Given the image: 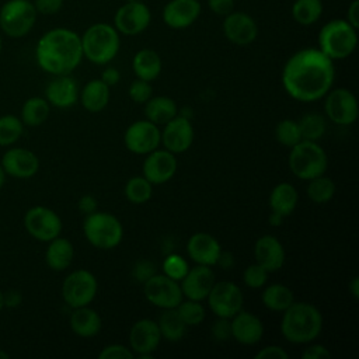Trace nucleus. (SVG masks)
Listing matches in <instances>:
<instances>
[{
	"label": "nucleus",
	"mask_w": 359,
	"mask_h": 359,
	"mask_svg": "<svg viewBox=\"0 0 359 359\" xmlns=\"http://www.w3.org/2000/svg\"><path fill=\"white\" fill-rule=\"evenodd\" d=\"M1 49H3V39H1V35H0V53H1Z\"/></svg>",
	"instance_id": "63"
},
{
	"label": "nucleus",
	"mask_w": 359,
	"mask_h": 359,
	"mask_svg": "<svg viewBox=\"0 0 359 359\" xmlns=\"http://www.w3.org/2000/svg\"><path fill=\"white\" fill-rule=\"evenodd\" d=\"M178 161L174 153L165 149H156L146 154L143 161V177L153 185L168 182L177 172Z\"/></svg>",
	"instance_id": "17"
},
{
	"label": "nucleus",
	"mask_w": 359,
	"mask_h": 359,
	"mask_svg": "<svg viewBox=\"0 0 359 359\" xmlns=\"http://www.w3.org/2000/svg\"><path fill=\"white\" fill-rule=\"evenodd\" d=\"M161 339L170 342H178L187 332V324L180 317L175 309H164L157 321Z\"/></svg>",
	"instance_id": "33"
},
{
	"label": "nucleus",
	"mask_w": 359,
	"mask_h": 359,
	"mask_svg": "<svg viewBox=\"0 0 359 359\" xmlns=\"http://www.w3.org/2000/svg\"><path fill=\"white\" fill-rule=\"evenodd\" d=\"M348 289L349 292L352 293L353 299H359V278L358 276H353L348 285Z\"/></svg>",
	"instance_id": "58"
},
{
	"label": "nucleus",
	"mask_w": 359,
	"mask_h": 359,
	"mask_svg": "<svg viewBox=\"0 0 359 359\" xmlns=\"http://www.w3.org/2000/svg\"><path fill=\"white\" fill-rule=\"evenodd\" d=\"M69 323L72 331L81 338L95 337L102 327L100 314L94 309H91L90 304L73 309Z\"/></svg>",
	"instance_id": "27"
},
{
	"label": "nucleus",
	"mask_w": 359,
	"mask_h": 359,
	"mask_svg": "<svg viewBox=\"0 0 359 359\" xmlns=\"http://www.w3.org/2000/svg\"><path fill=\"white\" fill-rule=\"evenodd\" d=\"M231 338L241 345H255L264 335L262 321L251 311L240 310L230 318Z\"/></svg>",
	"instance_id": "23"
},
{
	"label": "nucleus",
	"mask_w": 359,
	"mask_h": 359,
	"mask_svg": "<svg viewBox=\"0 0 359 359\" xmlns=\"http://www.w3.org/2000/svg\"><path fill=\"white\" fill-rule=\"evenodd\" d=\"M346 21L353 27L359 28V0H353L346 11Z\"/></svg>",
	"instance_id": "56"
},
{
	"label": "nucleus",
	"mask_w": 359,
	"mask_h": 359,
	"mask_svg": "<svg viewBox=\"0 0 359 359\" xmlns=\"http://www.w3.org/2000/svg\"><path fill=\"white\" fill-rule=\"evenodd\" d=\"M97 290V278L87 269H76L70 272L62 283V297L72 309L88 306L94 300Z\"/></svg>",
	"instance_id": "9"
},
{
	"label": "nucleus",
	"mask_w": 359,
	"mask_h": 359,
	"mask_svg": "<svg viewBox=\"0 0 359 359\" xmlns=\"http://www.w3.org/2000/svg\"><path fill=\"white\" fill-rule=\"evenodd\" d=\"M161 341L157 321L150 318L137 320L129 330V348L135 356L150 359Z\"/></svg>",
	"instance_id": "15"
},
{
	"label": "nucleus",
	"mask_w": 359,
	"mask_h": 359,
	"mask_svg": "<svg viewBox=\"0 0 359 359\" xmlns=\"http://www.w3.org/2000/svg\"><path fill=\"white\" fill-rule=\"evenodd\" d=\"M303 359H330L331 358V352L327 346L321 345V344H311L303 351L302 353Z\"/></svg>",
	"instance_id": "51"
},
{
	"label": "nucleus",
	"mask_w": 359,
	"mask_h": 359,
	"mask_svg": "<svg viewBox=\"0 0 359 359\" xmlns=\"http://www.w3.org/2000/svg\"><path fill=\"white\" fill-rule=\"evenodd\" d=\"M36 15L32 1L7 0L0 7V28L10 38H22L34 28Z\"/></svg>",
	"instance_id": "8"
},
{
	"label": "nucleus",
	"mask_w": 359,
	"mask_h": 359,
	"mask_svg": "<svg viewBox=\"0 0 359 359\" xmlns=\"http://www.w3.org/2000/svg\"><path fill=\"white\" fill-rule=\"evenodd\" d=\"M268 271L262 268L259 264L254 262L248 265L243 272V280L244 283L251 289H259L266 283L268 279Z\"/></svg>",
	"instance_id": "44"
},
{
	"label": "nucleus",
	"mask_w": 359,
	"mask_h": 359,
	"mask_svg": "<svg viewBox=\"0 0 359 359\" xmlns=\"http://www.w3.org/2000/svg\"><path fill=\"white\" fill-rule=\"evenodd\" d=\"M212 337L216 341L224 342L231 338V325H230V318H222L217 317L215 324L212 325Z\"/></svg>",
	"instance_id": "48"
},
{
	"label": "nucleus",
	"mask_w": 359,
	"mask_h": 359,
	"mask_svg": "<svg viewBox=\"0 0 359 359\" xmlns=\"http://www.w3.org/2000/svg\"><path fill=\"white\" fill-rule=\"evenodd\" d=\"M334 77V60L318 48H304L294 52L282 70L285 91L303 102L323 98L332 88Z\"/></svg>",
	"instance_id": "1"
},
{
	"label": "nucleus",
	"mask_w": 359,
	"mask_h": 359,
	"mask_svg": "<svg viewBox=\"0 0 359 359\" xmlns=\"http://www.w3.org/2000/svg\"><path fill=\"white\" fill-rule=\"evenodd\" d=\"M337 187L335 182L330 178L323 175H318L313 180H309L307 184V196L314 203H327L330 202L335 195Z\"/></svg>",
	"instance_id": "37"
},
{
	"label": "nucleus",
	"mask_w": 359,
	"mask_h": 359,
	"mask_svg": "<svg viewBox=\"0 0 359 359\" xmlns=\"http://www.w3.org/2000/svg\"><path fill=\"white\" fill-rule=\"evenodd\" d=\"M178 115V107L175 101L165 95L150 97L144 102V116L147 121L158 125H164Z\"/></svg>",
	"instance_id": "32"
},
{
	"label": "nucleus",
	"mask_w": 359,
	"mask_h": 359,
	"mask_svg": "<svg viewBox=\"0 0 359 359\" xmlns=\"http://www.w3.org/2000/svg\"><path fill=\"white\" fill-rule=\"evenodd\" d=\"M79 210L84 215H90L95 210H98V202L93 195H83L77 202Z\"/></svg>",
	"instance_id": "53"
},
{
	"label": "nucleus",
	"mask_w": 359,
	"mask_h": 359,
	"mask_svg": "<svg viewBox=\"0 0 359 359\" xmlns=\"http://www.w3.org/2000/svg\"><path fill=\"white\" fill-rule=\"evenodd\" d=\"M206 300L216 317L231 318L243 309L244 296L240 286L234 282L219 280L213 283Z\"/></svg>",
	"instance_id": "11"
},
{
	"label": "nucleus",
	"mask_w": 359,
	"mask_h": 359,
	"mask_svg": "<svg viewBox=\"0 0 359 359\" xmlns=\"http://www.w3.org/2000/svg\"><path fill=\"white\" fill-rule=\"evenodd\" d=\"M45 98L49 105L56 108H69L79 100V87L70 74L55 76L45 88Z\"/></svg>",
	"instance_id": "26"
},
{
	"label": "nucleus",
	"mask_w": 359,
	"mask_h": 359,
	"mask_svg": "<svg viewBox=\"0 0 359 359\" xmlns=\"http://www.w3.org/2000/svg\"><path fill=\"white\" fill-rule=\"evenodd\" d=\"M275 137L276 140L286 146L293 147L302 140V133L297 121L293 119H282L275 126Z\"/></svg>",
	"instance_id": "42"
},
{
	"label": "nucleus",
	"mask_w": 359,
	"mask_h": 359,
	"mask_svg": "<svg viewBox=\"0 0 359 359\" xmlns=\"http://www.w3.org/2000/svg\"><path fill=\"white\" fill-rule=\"evenodd\" d=\"M261 300L266 309L283 313L294 302V294L289 286L282 283H272L264 289Z\"/></svg>",
	"instance_id": "34"
},
{
	"label": "nucleus",
	"mask_w": 359,
	"mask_h": 359,
	"mask_svg": "<svg viewBox=\"0 0 359 359\" xmlns=\"http://www.w3.org/2000/svg\"><path fill=\"white\" fill-rule=\"evenodd\" d=\"M187 252L195 264L213 266L217 262L222 247L212 234L205 231H196L188 238Z\"/></svg>",
	"instance_id": "24"
},
{
	"label": "nucleus",
	"mask_w": 359,
	"mask_h": 359,
	"mask_svg": "<svg viewBox=\"0 0 359 359\" xmlns=\"http://www.w3.org/2000/svg\"><path fill=\"white\" fill-rule=\"evenodd\" d=\"M3 300H4V307L14 309L18 307L22 302V294L17 289H8L6 293L3 292Z\"/></svg>",
	"instance_id": "54"
},
{
	"label": "nucleus",
	"mask_w": 359,
	"mask_h": 359,
	"mask_svg": "<svg viewBox=\"0 0 359 359\" xmlns=\"http://www.w3.org/2000/svg\"><path fill=\"white\" fill-rule=\"evenodd\" d=\"M289 353L279 345H268L255 353V359H287Z\"/></svg>",
	"instance_id": "50"
},
{
	"label": "nucleus",
	"mask_w": 359,
	"mask_h": 359,
	"mask_svg": "<svg viewBox=\"0 0 359 359\" xmlns=\"http://www.w3.org/2000/svg\"><path fill=\"white\" fill-rule=\"evenodd\" d=\"M24 132L22 121L13 115L7 114L0 116V146H11L20 140Z\"/></svg>",
	"instance_id": "40"
},
{
	"label": "nucleus",
	"mask_w": 359,
	"mask_h": 359,
	"mask_svg": "<svg viewBox=\"0 0 359 359\" xmlns=\"http://www.w3.org/2000/svg\"><path fill=\"white\" fill-rule=\"evenodd\" d=\"M151 21V13L143 1H132L121 6L114 17V27L119 34L137 35L147 29Z\"/></svg>",
	"instance_id": "16"
},
{
	"label": "nucleus",
	"mask_w": 359,
	"mask_h": 359,
	"mask_svg": "<svg viewBox=\"0 0 359 359\" xmlns=\"http://www.w3.org/2000/svg\"><path fill=\"white\" fill-rule=\"evenodd\" d=\"M109 88L111 87H108L101 79L90 80L79 94L83 108L88 112H101L109 102Z\"/></svg>",
	"instance_id": "29"
},
{
	"label": "nucleus",
	"mask_w": 359,
	"mask_h": 359,
	"mask_svg": "<svg viewBox=\"0 0 359 359\" xmlns=\"http://www.w3.org/2000/svg\"><path fill=\"white\" fill-rule=\"evenodd\" d=\"M6 177H7V174H6V171L3 170V167H1V164H0V189H1L3 185L6 184Z\"/></svg>",
	"instance_id": "60"
},
{
	"label": "nucleus",
	"mask_w": 359,
	"mask_h": 359,
	"mask_svg": "<svg viewBox=\"0 0 359 359\" xmlns=\"http://www.w3.org/2000/svg\"><path fill=\"white\" fill-rule=\"evenodd\" d=\"M161 269L164 275L180 282L189 271V264L184 257L178 254H168L161 264Z\"/></svg>",
	"instance_id": "43"
},
{
	"label": "nucleus",
	"mask_w": 359,
	"mask_h": 359,
	"mask_svg": "<svg viewBox=\"0 0 359 359\" xmlns=\"http://www.w3.org/2000/svg\"><path fill=\"white\" fill-rule=\"evenodd\" d=\"M22 223L28 234L42 243L60 236L63 227L60 216L53 209L41 205L29 208L24 215Z\"/></svg>",
	"instance_id": "10"
},
{
	"label": "nucleus",
	"mask_w": 359,
	"mask_h": 359,
	"mask_svg": "<svg viewBox=\"0 0 359 359\" xmlns=\"http://www.w3.org/2000/svg\"><path fill=\"white\" fill-rule=\"evenodd\" d=\"M324 97V111L331 122L342 126H348L356 122L359 108L356 97L352 91L344 87H338L331 88Z\"/></svg>",
	"instance_id": "12"
},
{
	"label": "nucleus",
	"mask_w": 359,
	"mask_h": 359,
	"mask_svg": "<svg viewBox=\"0 0 359 359\" xmlns=\"http://www.w3.org/2000/svg\"><path fill=\"white\" fill-rule=\"evenodd\" d=\"M151 93L153 90H151L150 81H146L142 79L133 80L128 90L129 98L136 104H144L151 97Z\"/></svg>",
	"instance_id": "45"
},
{
	"label": "nucleus",
	"mask_w": 359,
	"mask_h": 359,
	"mask_svg": "<svg viewBox=\"0 0 359 359\" xmlns=\"http://www.w3.org/2000/svg\"><path fill=\"white\" fill-rule=\"evenodd\" d=\"M81 49L83 57L88 59L94 65H107L118 53L121 39L119 32L107 22H97L90 25L83 35Z\"/></svg>",
	"instance_id": "4"
},
{
	"label": "nucleus",
	"mask_w": 359,
	"mask_h": 359,
	"mask_svg": "<svg viewBox=\"0 0 359 359\" xmlns=\"http://www.w3.org/2000/svg\"><path fill=\"white\" fill-rule=\"evenodd\" d=\"M125 196L130 203L142 205L146 203L153 194V184L146 180L143 175L132 177L126 181L123 188Z\"/></svg>",
	"instance_id": "38"
},
{
	"label": "nucleus",
	"mask_w": 359,
	"mask_h": 359,
	"mask_svg": "<svg viewBox=\"0 0 359 359\" xmlns=\"http://www.w3.org/2000/svg\"><path fill=\"white\" fill-rule=\"evenodd\" d=\"M283 219L285 217H282L280 215H278V213H271V216H269V223L272 224V226H279V224H282V222H283Z\"/></svg>",
	"instance_id": "59"
},
{
	"label": "nucleus",
	"mask_w": 359,
	"mask_h": 359,
	"mask_svg": "<svg viewBox=\"0 0 359 359\" xmlns=\"http://www.w3.org/2000/svg\"><path fill=\"white\" fill-rule=\"evenodd\" d=\"M74 257V248L70 240L65 237H55L48 241V247L45 251V262L46 265L56 272L65 271L70 266Z\"/></svg>",
	"instance_id": "28"
},
{
	"label": "nucleus",
	"mask_w": 359,
	"mask_h": 359,
	"mask_svg": "<svg viewBox=\"0 0 359 359\" xmlns=\"http://www.w3.org/2000/svg\"><path fill=\"white\" fill-rule=\"evenodd\" d=\"M146 299L156 307L175 309L184 299L180 282L168 278L164 273H154L143 283Z\"/></svg>",
	"instance_id": "13"
},
{
	"label": "nucleus",
	"mask_w": 359,
	"mask_h": 359,
	"mask_svg": "<svg viewBox=\"0 0 359 359\" xmlns=\"http://www.w3.org/2000/svg\"><path fill=\"white\" fill-rule=\"evenodd\" d=\"M297 123H299V128H300L302 140L317 142L323 137V135L325 133V129H327L325 118L320 114H316V112H310V114L303 115L297 121Z\"/></svg>",
	"instance_id": "39"
},
{
	"label": "nucleus",
	"mask_w": 359,
	"mask_h": 359,
	"mask_svg": "<svg viewBox=\"0 0 359 359\" xmlns=\"http://www.w3.org/2000/svg\"><path fill=\"white\" fill-rule=\"evenodd\" d=\"M208 6L210 11L217 15H227L234 8V0H208Z\"/></svg>",
	"instance_id": "52"
},
{
	"label": "nucleus",
	"mask_w": 359,
	"mask_h": 359,
	"mask_svg": "<svg viewBox=\"0 0 359 359\" xmlns=\"http://www.w3.org/2000/svg\"><path fill=\"white\" fill-rule=\"evenodd\" d=\"M323 314L309 302H293L282 316L280 332L292 344H310L323 331Z\"/></svg>",
	"instance_id": "3"
},
{
	"label": "nucleus",
	"mask_w": 359,
	"mask_h": 359,
	"mask_svg": "<svg viewBox=\"0 0 359 359\" xmlns=\"http://www.w3.org/2000/svg\"><path fill=\"white\" fill-rule=\"evenodd\" d=\"M299 202V195L296 188L290 182H279L273 187L269 194V208L271 212L280 215L282 217L290 216Z\"/></svg>",
	"instance_id": "30"
},
{
	"label": "nucleus",
	"mask_w": 359,
	"mask_h": 359,
	"mask_svg": "<svg viewBox=\"0 0 359 359\" xmlns=\"http://www.w3.org/2000/svg\"><path fill=\"white\" fill-rule=\"evenodd\" d=\"M35 59L52 76L70 74L83 59L80 35L63 27L46 31L36 43Z\"/></svg>",
	"instance_id": "2"
},
{
	"label": "nucleus",
	"mask_w": 359,
	"mask_h": 359,
	"mask_svg": "<svg viewBox=\"0 0 359 359\" xmlns=\"http://www.w3.org/2000/svg\"><path fill=\"white\" fill-rule=\"evenodd\" d=\"M123 143L135 154H147L161 144V130L156 123L140 119L126 128Z\"/></svg>",
	"instance_id": "14"
},
{
	"label": "nucleus",
	"mask_w": 359,
	"mask_h": 359,
	"mask_svg": "<svg viewBox=\"0 0 359 359\" xmlns=\"http://www.w3.org/2000/svg\"><path fill=\"white\" fill-rule=\"evenodd\" d=\"M101 80H102L108 87H112V86H115V84L119 83V80H121V73H119V70H118L116 67H112V66L105 67V69L102 70V73H101Z\"/></svg>",
	"instance_id": "55"
},
{
	"label": "nucleus",
	"mask_w": 359,
	"mask_h": 359,
	"mask_svg": "<svg viewBox=\"0 0 359 359\" xmlns=\"http://www.w3.org/2000/svg\"><path fill=\"white\" fill-rule=\"evenodd\" d=\"M216 265H219V266H222V268H224V269L231 268V266L234 265V257H233V254L229 252V251H223V250H222V252H220V255H219V258H217Z\"/></svg>",
	"instance_id": "57"
},
{
	"label": "nucleus",
	"mask_w": 359,
	"mask_h": 359,
	"mask_svg": "<svg viewBox=\"0 0 359 359\" xmlns=\"http://www.w3.org/2000/svg\"><path fill=\"white\" fill-rule=\"evenodd\" d=\"M156 273V266L149 259H140L137 261L135 265H133V269H132V276L140 282V283H144L147 279H150L153 275Z\"/></svg>",
	"instance_id": "47"
},
{
	"label": "nucleus",
	"mask_w": 359,
	"mask_h": 359,
	"mask_svg": "<svg viewBox=\"0 0 359 359\" xmlns=\"http://www.w3.org/2000/svg\"><path fill=\"white\" fill-rule=\"evenodd\" d=\"M198 0H170L163 8V21L172 29H184L192 25L201 15Z\"/></svg>",
	"instance_id": "22"
},
{
	"label": "nucleus",
	"mask_w": 359,
	"mask_h": 359,
	"mask_svg": "<svg viewBox=\"0 0 359 359\" xmlns=\"http://www.w3.org/2000/svg\"><path fill=\"white\" fill-rule=\"evenodd\" d=\"M215 282L213 269L208 265L196 264L189 268L187 275L180 280V286L184 297L202 302L208 297Z\"/></svg>",
	"instance_id": "21"
},
{
	"label": "nucleus",
	"mask_w": 359,
	"mask_h": 359,
	"mask_svg": "<svg viewBox=\"0 0 359 359\" xmlns=\"http://www.w3.org/2000/svg\"><path fill=\"white\" fill-rule=\"evenodd\" d=\"M323 14L321 0H294L292 4V17L300 25H311Z\"/></svg>",
	"instance_id": "36"
},
{
	"label": "nucleus",
	"mask_w": 359,
	"mask_h": 359,
	"mask_svg": "<svg viewBox=\"0 0 359 359\" xmlns=\"http://www.w3.org/2000/svg\"><path fill=\"white\" fill-rule=\"evenodd\" d=\"M132 1H142V0H125V3H132Z\"/></svg>",
	"instance_id": "64"
},
{
	"label": "nucleus",
	"mask_w": 359,
	"mask_h": 359,
	"mask_svg": "<svg viewBox=\"0 0 359 359\" xmlns=\"http://www.w3.org/2000/svg\"><path fill=\"white\" fill-rule=\"evenodd\" d=\"M35 6L36 13L43 14V15H52L60 11L63 6V0H34L32 1Z\"/></svg>",
	"instance_id": "49"
},
{
	"label": "nucleus",
	"mask_w": 359,
	"mask_h": 359,
	"mask_svg": "<svg viewBox=\"0 0 359 359\" xmlns=\"http://www.w3.org/2000/svg\"><path fill=\"white\" fill-rule=\"evenodd\" d=\"M287 164L294 177L309 181L325 174L328 157L325 150L317 142L300 140L290 147Z\"/></svg>",
	"instance_id": "6"
},
{
	"label": "nucleus",
	"mask_w": 359,
	"mask_h": 359,
	"mask_svg": "<svg viewBox=\"0 0 359 359\" xmlns=\"http://www.w3.org/2000/svg\"><path fill=\"white\" fill-rule=\"evenodd\" d=\"M50 112V105L46 98L42 97H29L24 101L21 107V116L20 119L25 126H39L42 125Z\"/></svg>",
	"instance_id": "35"
},
{
	"label": "nucleus",
	"mask_w": 359,
	"mask_h": 359,
	"mask_svg": "<svg viewBox=\"0 0 359 359\" xmlns=\"http://www.w3.org/2000/svg\"><path fill=\"white\" fill-rule=\"evenodd\" d=\"M83 233L86 240L100 250H112L123 238V227L119 219L112 213L101 210L86 215Z\"/></svg>",
	"instance_id": "7"
},
{
	"label": "nucleus",
	"mask_w": 359,
	"mask_h": 359,
	"mask_svg": "<svg viewBox=\"0 0 359 359\" xmlns=\"http://www.w3.org/2000/svg\"><path fill=\"white\" fill-rule=\"evenodd\" d=\"M175 310L178 311L182 321L187 324V327L199 325L206 316V311L202 303L191 299H187V300L182 299V302L175 307Z\"/></svg>",
	"instance_id": "41"
},
{
	"label": "nucleus",
	"mask_w": 359,
	"mask_h": 359,
	"mask_svg": "<svg viewBox=\"0 0 359 359\" xmlns=\"http://www.w3.org/2000/svg\"><path fill=\"white\" fill-rule=\"evenodd\" d=\"M194 142V128L191 121L184 115H175L164 123L161 130V144L165 150L178 154L187 151Z\"/></svg>",
	"instance_id": "18"
},
{
	"label": "nucleus",
	"mask_w": 359,
	"mask_h": 359,
	"mask_svg": "<svg viewBox=\"0 0 359 359\" xmlns=\"http://www.w3.org/2000/svg\"><path fill=\"white\" fill-rule=\"evenodd\" d=\"M161 57L160 55L149 48L140 49L132 60V69L133 73L136 74L137 79L146 80V81H153L154 79L158 77L161 73Z\"/></svg>",
	"instance_id": "31"
},
{
	"label": "nucleus",
	"mask_w": 359,
	"mask_h": 359,
	"mask_svg": "<svg viewBox=\"0 0 359 359\" xmlns=\"http://www.w3.org/2000/svg\"><path fill=\"white\" fill-rule=\"evenodd\" d=\"M7 358H10V355L6 351L0 349V359H7Z\"/></svg>",
	"instance_id": "61"
},
{
	"label": "nucleus",
	"mask_w": 359,
	"mask_h": 359,
	"mask_svg": "<svg viewBox=\"0 0 359 359\" xmlns=\"http://www.w3.org/2000/svg\"><path fill=\"white\" fill-rule=\"evenodd\" d=\"M356 31L346 20H331L318 32V49L331 60L345 59L356 49Z\"/></svg>",
	"instance_id": "5"
},
{
	"label": "nucleus",
	"mask_w": 359,
	"mask_h": 359,
	"mask_svg": "<svg viewBox=\"0 0 359 359\" xmlns=\"http://www.w3.org/2000/svg\"><path fill=\"white\" fill-rule=\"evenodd\" d=\"M223 34L231 43L245 46L257 39L258 25L250 14L244 11H231L224 15Z\"/></svg>",
	"instance_id": "19"
},
{
	"label": "nucleus",
	"mask_w": 359,
	"mask_h": 359,
	"mask_svg": "<svg viewBox=\"0 0 359 359\" xmlns=\"http://www.w3.org/2000/svg\"><path fill=\"white\" fill-rule=\"evenodd\" d=\"M100 359H130L135 358V353L129 346H125L122 344H111L102 348V351L98 353Z\"/></svg>",
	"instance_id": "46"
},
{
	"label": "nucleus",
	"mask_w": 359,
	"mask_h": 359,
	"mask_svg": "<svg viewBox=\"0 0 359 359\" xmlns=\"http://www.w3.org/2000/svg\"><path fill=\"white\" fill-rule=\"evenodd\" d=\"M3 307H4V300H3V292L0 290V311L3 310Z\"/></svg>",
	"instance_id": "62"
},
{
	"label": "nucleus",
	"mask_w": 359,
	"mask_h": 359,
	"mask_svg": "<svg viewBox=\"0 0 359 359\" xmlns=\"http://www.w3.org/2000/svg\"><path fill=\"white\" fill-rule=\"evenodd\" d=\"M7 175L25 180L34 177L39 170L38 156L25 147H10L0 161Z\"/></svg>",
	"instance_id": "20"
},
{
	"label": "nucleus",
	"mask_w": 359,
	"mask_h": 359,
	"mask_svg": "<svg viewBox=\"0 0 359 359\" xmlns=\"http://www.w3.org/2000/svg\"><path fill=\"white\" fill-rule=\"evenodd\" d=\"M254 258L255 262L265 268L269 273L279 271L286 258L283 244L271 234L261 236L254 245Z\"/></svg>",
	"instance_id": "25"
}]
</instances>
